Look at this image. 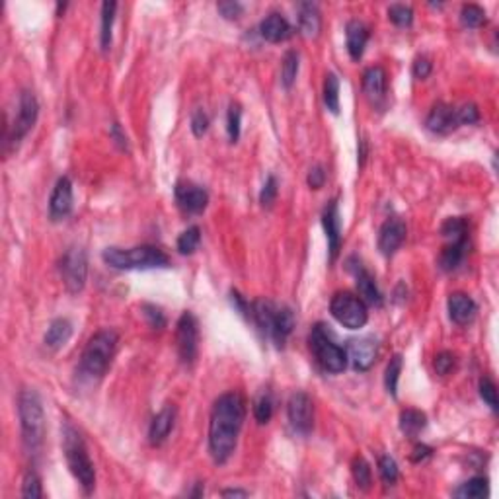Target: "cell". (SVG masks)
<instances>
[{"label": "cell", "mask_w": 499, "mask_h": 499, "mask_svg": "<svg viewBox=\"0 0 499 499\" xmlns=\"http://www.w3.org/2000/svg\"><path fill=\"white\" fill-rule=\"evenodd\" d=\"M260 34H262L265 42L281 43L287 42L289 37L293 35V27L281 14H270L260 24Z\"/></svg>", "instance_id": "7402d4cb"}, {"label": "cell", "mask_w": 499, "mask_h": 499, "mask_svg": "<svg viewBox=\"0 0 499 499\" xmlns=\"http://www.w3.org/2000/svg\"><path fill=\"white\" fill-rule=\"evenodd\" d=\"M466 254V240L465 242H448L443 252H441L439 263L445 271H455L462 263Z\"/></svg>", "instance_id": "83f0119b"}, {"label": "cell", "mask_w": 499, "mask_h": 499, "mask_svg": "<svg viewBox=\"0 0 499 499\" xmlns=\"http://www.w3.org/2000/svg\"><path fill=\"white\" fill-rule=\"evenodd\" d=\"M324 103L326 108L338 115L339 113V78L330 72L326 75V80H324Z\"/></svg>", "instance_id": "f1b7e54d"}, {"label": "cell", "mask_w": 499, "mask_h": 499, "mask_svg": "<svg viewBox=\"0 0 499 499\" xmlns=\"http://www.w3.org/2000/svg\"><path fill=\"white\" fill-rule=\"evenodd\" d=\"M70 336H72V324L67 318H55L45 331V346L53 351H59L61 347L67 346Z\"/></svg>", "instance_id": "484cf974"}, {"label": "cell", "mask_w": 499, "mask_h": 499, "mask_svg": "<svg viewBox=\"0 0 499 499\" xmlns=\"http://www.w3.org/2000/svg\"><path fill=\"white\" fill-rule=\"evenodd\" d=\"M480 396L490 406L491 412H498V389H495L493 381L488 379V377L480 379Z\"/></svg>", "instance_id": "b9f144b4"}, {"label": "cell", "mask_w": 499, "mask_h": 499, "mask_svg": "<svg viewBox=\"0 0 499 499\" xmlns=\"http://www.w3.org/2000/svg\"><path fill=\"white\" fill-rule=\"evenodd\" d=\"M324 182H326V172H324V168H322V166L310 168V172H308V186L312 187V189H320V187L324 186Z\"/></svg>", "instance_id": "816d5d0a"}, {"label": "cell", "mask_w": 499, "mask_h": 499, "mask_svg": "<svg viewBox=\"0 0 499 499\" xmlns=\"http://www.w3.org/2000/svg\"><path fill=\"white\" fill-rule=\"evenodd\" d=\"M363 90L367 94V98L372 102L384 100V94H386V72H384V68L371 67L365 70Z\"/></svg>", "instance_id": "cb8c5ba5"}, {"label": "cell", "mask_w": 499, "mask_h": 499, "mask_svg": "<svg viewBox=\"0 0 499 499\" xmlns=\"http://www.w3.org/2000/svg\"><path fill=\"white\" fill-rule=\"evenodd\" d=\"M460 22L466 27H480L486 22V12L478 4H466L460 12Z\"/></svg>", "instance_id": "74e56055"}, {"label": "cell", "mask_w": 499, "mask_h": 499, "mask_svg": "<svg viewBox=\"0 0 499 499\" xmlns=\"http://www.w3.org/2000/svg\"><path fill=\"white\" fill-rule=\"evenodd\" d=\"M115 2H103L102 4V49L108 51L111 45V27H113V20H115Z\"/></svg>", "instance_id": "f546056e"}, {"label": "cell", "mask_w": 499, "mask_h": 499, "mask_svg": "<svg viewBox=\"0 0 499 499\" xmlns=\"http://www.w3.org/2000/svg\"><path fill=\"white\" fill-rule=\"evenodd\" d=\"M102 260L113 270L131 271V270H164L170 267V258L160 248L154 246H137L129 250L121 248H106Z\"/></svg>", "instance_id": "7a4b0ae2"}, {"label": "cell", "mask_w": 499, "mask_h": 499, "mask_svg": "<svg viewBox=\"0 0 499 499\" xmlns=\"http://www.w3.org/2000/svg\"><path fill=\"white\" fill-rule=\"evenodd\" d=\"M310 347H312L316 361L320 363L324 371L331 374L343 372L347 367L346 351L330 338V334L324 330L322 324H318L310 334Z\"/></svg>", "instance_id": "52a82bcc"}, {"label": "cell", "mask_w": 499, "mask_h": 499, "mask_svg": "<svg viewBox=\"0 0 499 499\" xmlns=\"http://www.w3.org/2000/svg\"><path fill=\"white\" fill-rule=\"evenodd\" d=\"M431 455V448L427 447V445H417V447L414 448V455H412V460L414 462H419V460H423V458H427Z\"/></svg>", "instance_id": "db71d44e"}, {"label": "cell", "mask_w": 499, "mask_h": 499, "mask_svg": "<svg viewBox=\"0 0 499 499\" xmlns=\"http://www.w3.org/2000/svg\"><path fill=\"white\" fill-rule=\"evenodd\" d=\"M448 316L450 320L458 324V326H466L468 322H472V318L476 316V303L472 298L465 293H453L448 296Z\"/></svg>", "instance_id": "44dd1931"}, {"label": "cell", "mask_w": 499, "mask_h": 499, "mask_svg": "<svg viewBox=\"0 0 499 499\" xmlns=\"http://www.w3.org/2000/svg\"><path fill=\"white\" fill-rule=\"evenodd\" d=\"M18 414L22 425V441L30 453H37L45 439V414L42 400L34 390H22L18 398Z\"/></svg>", "instance_id": "5b68a950"}, {"label": "cell", "mask_w": 499, "mask_h": 499, "mask_svg": "<svg viewBox=\"0 0 499 499\" xmlns=\"http://www.w3.org/2000/svg\"><path fill=\"white\" fill-rule=\"evenodd\" d=\"M176 417H178V410L172 406V404L164 406L158 414L154 415L153 423H151V429H149V441H151V445L158 447V445H162L164 441L168 439V435L172 433V429H174V425H176Z\"/></svg>", "instance_id": "d6986e66"}, {"label": "cell", "mask_w": 499, "mask_h": 499, "mask_svg": "<svg viewBox=\"0 0 499 499\" xmlns=\"http://www.w3.org/2000/svg\"><path fill=\"white\" fill-rule=\"evenodd\" d=\"M246 419V402L238 392L217 398L209 422V450L217 465H225L234 448Z\"/></svg>", "instance_id": "6da1fadb"}, {"label": "cell", "mask_w": 499, "mask_h": 499, "mask_svg": "<svg viewBox=\"0 0 499 499\" xmlns=\"http://www.w3.org/2000/svg\"><path fill=\"white\" fill-rule=\"evenodd\" d=\"M37 115H39V103L35 100V96L32 92H22V96H20L18 118L16 121H14V127H12V137L6 141V144L12 143L16 146V144L32 131L35 121H37Z\"/></svg>", "instance_id": "7c38bea8"}, {"label": "cell", "mask_w": 499, "mask_h": 499, "mask_svg": "<svg viewBox=\"0 0 499 499\" xmlns=\"http://www.w3.org/2000/svg\"><path fill=\"white\" fill-rule=\"evenodd\" d=\"M346 39L347 51L351 55V59L359 61L363 57L365 45L369 42V27L359 20H351L346 27Z\"/></svg>", "instance_id": "603a6c76"}, {"label": "cell", "mask_w": 499, "mask_h": 499, "mask_svg": "<svg viewBox=\"0 0 499 499\" xmlns=\"http://www.w3.org/2000/svg\"><path fill=\"white\" fill-rule=\"evenodd\" d=\"M298 27L306 37H316L320 34L322 18L320 10L312 2H301L298 4Z\"/></svg>", "instance_id": "d4e9b609"}, {"label": "cell", "mask_w": 499, "mask_h": 499, "mask_svg": "<svg viewBox=\"0 0 499 499\" xmlns=\"http://www.w3.org/2000/svg\"><path fill=\"white\" fill-rule=\"evenodd\" d=\"M296 75H298V55L296 51H287L281 63V84L291 88L295 84Z\"/></svg>", "instance_id": "1f68e13d"}, {"label": "cell", "mask_w": 499, "mask_h": 499, "mask_svg": "<svg viewBox=\"0 0 499 499\" xmlns=\"http://www.w3.org/2000/svg\"><path fill=\"white\" fill-rule=\"evenodd\" d=\"M176 201H178L179 209L187 215H199L207 209L209 203V194L205 191L203 187L191 184V182H179L176 189Z\"/></svg>", "instance_id": "4fadbf2b"}, {"label": "cell", "mask_w": 499, "mask_h": 499, "mask_svg": "<svg viewBox=\"0 0 499 499\" xmlns=\"http://www.w3.org/2000/svg\"><path fill=\"white\" fill-rule=\"evenodd\" d=\"M486 493H488V480L482 478V476L468 480V482L462 484V486L455 491V495L465 499H480L484 498Z\"/></svg>", "instance_id": "4dcf8cb0"}, {"label": "cell", "mask_w": 499, "mask_h": 499, "mask_svg": "<svg viewBox=\"0 0 499 499\" xmlns=\"http://www.w3.org/2000/svg\"><path fill=\"white\" fill-rule=\"evenodd\" d=\"M287 415L291 427L301 435H308L312 431L314 425V408L312 400L305 392H295L293 396L289 398L287 404Z\"/></svg>", "instance_id": "8fae6325"}, {"label": "cell", "mask_w": 499, "mask_h": 499, "mask_svg": "<svg viewBox=\"0 0 499 499\" xmlns=\"http://www.w3.org/2000/svg\"><path fill=\"white\" fill-rule=\"evenodd\" d=\"M22 495L27 499H39L43 498V490H42V480L39 476L35 472H27L26 478H24V484H22Z\"/></svg>", "instance_id": "60d3db41"}, {"label": "cell", "mask_w": 499, "mask_h": 499, "mask_svg": "<svg viewBox=\"0 0 499 499\" xmlns=\"http://www.w3.org/2000/svg\"><path fill=\"white\" fill-rule=\"evenodd\" d=\"M119 336L115 330H100L88 339L82 357H80V372L88 379H102L110 369L111 359L118 349Z\"/></svg>", "instance_id": "3957f363"}, {"label": "cell", "mask_w": 499, "mask_h": 499, "mask_svg": "<svg viewBox=\"0 0 499 499\" xmlns=\"http://www.w3.org/2000/svg\"><path fill=\"white\" fill-rule=\"evenodd\" d=\"M458 125H474L480 121V110L474 103H465L462 108L457 110Z\"/></svg>", "instance_id": "f6af8a7d"}, {"label": "cell", "mask_w": 499, "mask_h": 499, "mask_svg": "<svg viewBox=\"0 0 499 499\" xmlns=\"http://www.w3.org/2000/svg\"><path fill=\"white\" fill-rule=\"evenodd\" d=\"M63 450H65V458L72 476L82 486V490L90 493L96 486V470H94L84 441L70 423H65V429H63Z\"/></svg>", "instance_id": "8992f818"}, {"label": "cell", "mask_w": 499, "mask_h": 499, "mask_svg": "<svg viewBox=\"0 0 499 499\" xmlns=\"http://www.w3.org/2000/svg\"><path fill=\"white\" fill-rule=\"evenodd\" d=\"M273 415V400L270 392H262L254 402V417L258 423H267Z\"/></svg>", "instance_id": "8d00e7d4"}, {"label": "cell", "mask_w": 499, "mask_h": 499, "mask_svg": "<svg viewBox=\"0 0 499 499\" xmlns=\"http://www.w3.org/2000/svg\"><path fill=\"white\" fill-rule=\"evenodd\" d=\"M240 119H242V110L238 103H230L229 108V119H227V131H229V139L232 143H236L240 137Z\"/></svg>", "instance_id": "7bdbcfd3"}, {"label": "cell", "mask_w": 499, "mask_h": 499, "mask_svg": "<svg viewBox=\"0 0 499 499\" xmlns=\"http://www.w3.org/2000/svg\"><path fill=\"white\" fill-rule=\"evenodd\" d=\"M406 222L402 219H389L381 227L379 232V250L382 255L390 258L392 254H396V250L404 244L406 240Z\"/></svg>", "instance_id": "2e32d148"}, {"label": "cell", "mask_w": 499, "mask_h": 499, "mask_svg": "<svg viewBox=\"0 0 499 499\" xmlns=\"http://www.w3.org/2000/svg\"><path fill=\"white\" fill-rule=\"evenodd\" d=\"M425 425H427V417L419 410L408 408L400 414V429L410 439H415L425 429Z\"/></svg>", "instance_id": "4316f807"}, {"label": "cell", "mask_w": 499, "mask_h": 499, "mask_svg": "<svg viewBox=\"0 0 499 499\" xmlns=\"http://www.w3.org/2000/svg\"><path fill=\"white\" fill-rule=\"evenodd\" d=\"M201 242V230L199 227H189L187 230H184L178 238V252L184 255L194 254L197 250V246Z\"/></svg>", "instance_id": "e575fe53"}, {"label": "cell", "mask_w": 499, "mask_h": 499, "mask_svg": "<svg viewBox=\"0 0 499 499\" xmlns=\"http://www.w3.org/2000/svg\"><path fill=\"white\" fill-rule=\"evenodd\" d=\"M222 495H225V498H246V495H248V491H244V490H225V491H222Z\"/></svg>", "instance_id": "11a10c76"}, {"label": "cell", "mask_w": 499, "mask_h": 499, "mask_svg": "<svg viewBox=\"0 0 499 499\" xmlns=\"http://www.w3.org/2000/svg\"><path fill=\"white\" fill-rule=\"evenodd\" d=\"M72 211V184L65 176L55 184L51 199H49V215L53 220H61Z\"/></svg>", "instance_id": "ac0fdd59"}, {"label": "cell", "mask_w": 499, "mask_h": 499, "mask_svg": "<svg viewBox=\"0 0 499 499\" xmlns=\"http://www.w3.org/2000/svg\"><path fill=\"white\" fill-rule=\"evenodd\" d=\"M400 372H402V357L394 355L390 359L389 367H386V374H384V384L389 390L390 396L396 398L398 394V379H400Z\"/></svg>", "instance_id": "d590c367"}, {"label": "cell", "mask_w": 499, "mask_h": 499, "mask_svg": "<svg viewBox=\"0 0 499 499\" xmlns=\"http://www.w3.org/2000/svg\"><path fill=\"white\" fill-rule=\"evenodd\" d=\"M61 277L67 287L68 293L77 295L86 285V275H88V260L82 248H68L61 258Z\"/></svg>", "instance_id": "9c48e42d"}, {"label": "cell", "mask_w": 499, "mask_h": 499, "mask_svg": "<svg viewBox=\"0 0 499 499\" xmlns=\"http://www.w3.org/2000/svg\"><path fill=\"white\" fill-rule=\"evenodd\" d=\"M252 318L255 326L273 339V343L277 347L285 346L287 338L293 334L295 328V316L289 310L287 306L273 305L271 301H255L252 305Z\"/></svg>", "instance_id": "277c9868"}, {"label": "cell", "mask_w": 499, "mask_h": 499, "mask_svg": "<svg viewBox=\"0 0 499 499\" xmlns=\"http://www.w3.org/2000/svg\"><path fill=\"white\" fill-rule=\"evenodd\" d=\"M209 129V118L203 110H195L191 115V131L195 137H203Z\"/></svg>", "instance_id": "c3c4849f"}, {"label": "cell", "mask_w": 499, "mask_h": 499, "mask_svg": "<svg viewBox=\"0 0 499 499\" xmlns=\"http://www.w3.org/2000/svg\"><path fill=\"white\" fill-rule=\"evenodd\" d=\"M389 18L392 24H396L400 27L410 26L414 22V12L406 4H392L389 8Z\"/></svg>", "instance_id": "f35d334b"}, {"label": "cell", "mask_w": 499, "mask_h": 499, "mask_svg": "<svg viewBox=\"0 0 499 499\" xmlns=\"http://www.w3.org/2000/svg\"><path fill=\"white\" fill-rule=\"evenodd\" d=\"M217 10L220 12V16L227 18V20H238L244 12V6L240 2H219Z\"/></svg>", "instance_id": "681fc988"}, {"label": "cell", "mask_w": 499, "mask_h": 499, "mask_svg": "<svg viewBox=\"0 0 499 499\" xmlns=\"http://www.w3.org/2000/svg\"><path fill=\"white\" fill-rule=\"evenodd\" d=\"M351 472H353V478H355L357 488H361L363 491L371 490L372 484V472L369 462L365 460L363 457H357L351 465Z\"/></svg>", "instance_id": "836d02e7"}, {"label": "cell", "mask_w": 499, "mask_h": 499, "mask_svg": "<svg viewBox=\"0 0 499 499\" xmlns=\"http://www.w3.org/2000/svg\"><path fill=\"white\" fill-rule=\"evenodd\" d=\"M322 222H324V230L328 236V246H330V258L331 262L338 258L339 254V242H341V229H339V213H338V201L334 199L328 203V207L324 209L322 215Z\"/></svg>", "instance_id": "ffe728a7"}, {"label": "cell", "mask_w": 499, "mask_h": 499, "mask_svg": "<svg viewBox=\"0 0 499 499\" xmlns=\"http://www.w3.org/2000/svg\"><path fill=\"white\" fill-rule=\"evenodd\" d=\"M347 361H351L353 369L357 371H369L374 361H377V355H379V346L377 341L372 338H359V339H351L349 346H347Z\"/></svg>", "instance_id": "9a60e30c"}, {"label": "cell", "mask_w": 499, "mask_h": 499, "mask_svg": "<svg viewBox=\"0 0 499 499\" xmlns=\"http://www.w3.org/2000/svg\"><path fill=\"white\" fill-rule=\"evenodd\" d=\"M379 474H381L382 482L386 484V486H394L398 480V476H400L396 460H394L392 457H386V455L379 458Z\"/></svg>", "instance_id": "ab89813d"}, {"label": "cell", "mask_w": 499, "mask_h": 499, "mask_svg": "<svg viewBox=\"0 0 499 499\" xmlns=\"http://www.w3.org/2000/svg\"><path fill=\"white\" fill-rule=\"evenodd\" d=\"M330 312L343 328H349V330H359L369 320L367 305L361 301V296L353 295L349 291H339L331 296Z\"/></svg>", "instance_id": "ba28073f"}, {"label": "cell", "mask_w": 499, "mask_h": 499, "mask_svg": "<svg viewBox=\"0 0 499 499\" xmlns=\"http://www.w3.org/2000/svg\"><path fill=\"white\" fill-rule=\"evenodd\" d=\"M347 270L353 273L357 283V291H359V296H361V301H363L365 305L381 306V291H379L377 283H374V277L363 267V263L359 262L357 258H349V260H347Z\"/></svg>", "instance_id": "5bb4252c"}, {"label": "cell", "mask_w": 499, "mask_h": 499, "mask_svg": "<svg viewBox=\"0 0 499 499\" xmlns=\"http://www.w3.org/2000/svg\"><path fill=\"white\" fill-rule=\"evenodd\" d=\"M176 346H178L179 361L191 367L197 359L199 349V326L191 312H184L179 316L178 328H176Z\"/></svg>", "instance_id": "30bf717a"}, {"label": "cell", "mask_w": 499, "mask_h": 499, "mask_svg": "<svg viewBox=\"0 0 499 499\" xmlns=\"http://www.w3.org/2000/svg\"><path fill=\"white\" fill-rule=\"evenodd\" d=\"M277 191H279V187H277V178H275V176H270V178L265 179V184H263L262 187L260 203H262L263 207H271V205L275 203V199H277Z\"/></svg>", "instance_id": "ee69618b"}, {"label": "cell", "mask_w": 499, "mask_h": 499, "mask_svg": "<svg viewBox=\"0 0 499 499\" xmlns=\"http://www.w3.org/2000/svg\"><path fill=\"white\" fill-rule=\"evenodd\" d=\"M143 314L146 322L151 324V328H154V330H162L166 326V318H164V314H162L158 306L143 305Z\"/></svg>", "instance_id": "bcb514c9"}, {"label": "cell", "mask_w": 499, "mask_h": 499, "mask_svg": "<svg viewBox=\"0 0 499 499\" xmlns=\"http://www.w3.org/2000/svg\"><path fill=\"white\" fill-rule=\"evenodd\" d=\"M441 234L447 238L448 242H465L466 240V222L460 217L447 219L441 227Z\"/></svg>", "instance_id": "d6a6232c"}, {"label": "cell", "mask_w": 499, "mask_h": 499, "mask_svg": "<svg viewBox=\"0 0 499 499\" xmlns=\"http://www.w3.org/2000/svg\"><path fill=\"white\" fill-rule=\"evenodd\" d=\"M425 125H427V129H429L431 133H437V135H448V133H453L455 129L460 127L457 118V108H453V106H448V103H437V106H433V110L429 111V115H427Z\"/></svg>", "instance_id": "e0dca14e"}, {"label": "cell", "mask_w": 499, "mask_h": 499, "mask_svg": "<svg viewBox=\"0 0 499 499\" xmlns=\"http://www.w3.org/2000/svg\"><path fill=\"white\" fill-rule=\"evenodd\" d=\"M431 61L427 59V57H417L412 70H414L415 78H427L431 75Z\"/></svg>", "instance_id": "f907efd6"}, {"label": "cell", "mask_w": 499, "mask_h": 499, "mask_svg": "<svg viewBox=\"0 0 499 499\" xmlns=\"http://www.w3.org/2000/svg\"><path fill=\"white\" fill-rule=\"evenodd\" d=\"M110 135L121 151H127V137L123 135V131H121V127H119V123H113V125H111Z\"/></svg>", "instance_id": "f5cc1de1"}, {"label": "cell", "mask_w": 499, "mask_h": 499, "mask_svg": "<svg viewBox=\"0 0 499 499\" xmlns=\"http://www.w3.org/2000/svg\"><path fill=\"white\" fill-rule=\"evenodd\" d=\"M455 355L453 353H448V351H441L439 355L435 357V361H433V367H435V372L437 374H441V377H445V374H448V372L455 369Z\"/></svg>", "instance_id": "7dc6e473"}]
</instances>
